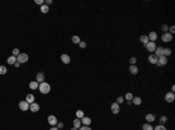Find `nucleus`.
Masks as SVG:
<instances>
[{
	"instance_id": "obj_1",
	"label": "nucleus",
	"mask_w": 175,
	"mask_h": 130,
	"mask_svg": "<svg viewBox=\"0 0 175 130\" xmlns=\"http://www.w3.org/2000/svg\"><path fill=\"white\" fill-rule=\"evenodd\" d=\"M50 89H52L50 85L48 83H46V81L39 84V91H40V93H42V94H48V93L50 92Z\"/></svg>"
},
{
	"instance_id": "obj_2",
	"label": "nucleus",
	"mask_w": 175,
	"mask_h": 130,
	"mask_svg": "<svg viewBox=\"0 0 175 130\" xmlns=\"http://www.w3.org/2000/svg\"><path fill=\"white\" fill-rule=\"evenodd\" d=\"M28 59H29V56L27 55V53H19V56L17 57V60L21 64V63H27L28 62Z\"/></svg>"
},
{
	"instance_id": "obj_3",
	"label": "nucleus",
	"mask_w": 175,
	"mask_h": 130,
	"mask_svg": "<svg viewBox=\"0 0 175 130\" xmlns=\"http://www.w3.org/2000/svg\"><path fill=\"white\" fill-rule=\"evenodd\" d=\"M167 63H168V58L165 57V56H161V57H158V62L155 65H158V66H163V65H166Z\"/></svg>"
},
{
	"instance_id": "obj_4",
	"label": "nucleus",
	"mask_w": 175,
	"mask_h": 130,
	"mask_svg": "<svg viewBox=\"0 0 175 130\" xmlns=\"http://www.w3.org/2000/svg\"><path fill=\"white\" fill-rule=\"evenodd\" d=\"M174 100H175V94H174V93H172V92L166 93V95H165V101H166V102L172 103Z\"/></svg>"
},
{
	"instance_id": "obj_5",
	"label": "nucleus",
	"mask_w": 175,
	"mask_h": 130,
	"mask_svg": "<svg viewBox=\"0 0 175 130\" xmlns=\"http://www.w3.org/2000/svg\"><path fill=\"white\" fill-rule=\"evenodd\" d=\"M19 108H20L22 112H27V110L29 109V103L26 100L20 101V102H19Z\"/></svg>"
},
{
	"instance_id": "obj_6",
	"label": "nucleus",
	"mask_w": 175,
	"mask_h": 130,
	"mask_svg": "<svg viewBox=\"0 0 175 130\" xmlns=\"http://www.w3.org/2000/svg\"><path fill=\"white\" fill-rule=\"evenodd\" d=\"M145 47L149 52H154L157 49V44H155V42H148L147 44H145Z\"/></svg>"
},
{
	"instance_id": "obj_7",
	"label": "nucleus",
	"mask_w": 175,
	"mask_h": 130,
	"mask_svg": "<svg viewBox=\"0 0 175 130\" xmlns=\"http://www.w3.org/2000/svg\"><path fill=\"white\" fill-rule=\"evenodd\" d=\"M29 110L32 113H37L40 110V105L37 103V102H33V103H30L29 105Z\"/></svg>"
},
{
	"instance_id": "obj_8",
	"label": "nucleus",
	"mask_w": 175,
	"mask_h": 130,
	"mask_svg": "<svg viewBox=\"0 0 175 130\" xmlns=\"http://www.w3.org/2000/svg\"><path fill=\"white\" fill-rule=\"evenodd\" d=\"M111 112H112V114H119V112H120V106L117 103V102H113L112 105H111Z\"/></svg>"
},
{
	"instance_id": "obj_9",
	"label": "nucleus",
	"mask_w": 175,
	"mask_h": 130,
	"mask_svg": "<svg viewBox=\"0 0 175 130\" xmlns=\"http://www.w3.org/2000/svg\"><path fill=\"white\" fill-rule=\"evenodd\" d=\"M57 118H56V116L55 115H49L48 116V123L50 124L52 127H55L56 124H57Z\"/></svg>"
},
{
	"instance_id": "obj_10",
	"label": "nucleus",
	"mask_w": 175,
	"mask_h": 130,
	"mask_svg": "<svg viewBox=\"0 0 175 130\" xmlns=\"http://www.w3.org/2000/svg\"><path fill=\"white\" fill-rule=\"evenodd\" d=\"M161 40H162L163 42H170L172 40H173V35L172 34H169V33H163L162 36H161Z\"/></svg>"
},
{
	"instance_id": "obj_11",
	"label": "nucleus",
	"mask_w": 175,
	"mask_h": 130,
	"mask_svg": "<svg viewBox=\"0 0 175 130\" xmlns=\"http://www.w3.org/2000/svg\"><path fill=\"white\" fill-rule=\"evenodd\" d=\"M61 60H62V63L64 64H69L70 63V56L69 55H67V53H63V55H61Z\"/></svg>"
},
{
	"instance_id": "obj_12",
	"label": "nucleus",
	"mask_w": 175,
	"mask_h": 130,
	"mask_svg": "<svg viewBox=\"0 0 175 130\" xmlns=\"http://www.w3.org/2000/svg\"><path fill=\"white\" fill-rule=\"evenodd\" d=\"M147 37H148L149 42H155L158 40V34L155 33V31H151L149 35H147Z\"/></svg>"
},
{
	"instance_id": "obj_13",
	"label": "nucleus",
	"mask_w": 175,
	"mask_h": 130,
	"mask_svg": "<svg viewBox=\"0 0 175 130\" xmlns=\"http://www.w3.org/2000/svg\"><path fill=\"white\" fill-rule=\"evenodd\" d=\"M81 122H82L83 125H90L92 121H91V118L88 117V116H83V117L81 118Z\"/></svg>"
},
{
	"instance_id": "obj_14",
	"label": "nucleus",
	"mask_w": 175,
	"mask_h": 130,
	"mask_svg": "<svg viewBox=\"0 0 175 130\" xmlns=\"http://www.w3.org/2000/svg\"><path fill=\"white\" fill-rule=\"evenodd\" d=\"M131 102H132L133 105H135V106H140V105L142 103V100H141L140 96H133V99H132Z\"/></svg>"
},
{
	"instance_id": "obj_15",
	"label": "nucleus",
	"mask_w": 175,
	"mask_h": 130,
	"mask_svg": "<svg viewBox=\"0 0 175 130\" xmlns=\"http://www.w3.org/2000/svg\"><path fill=\"white\" fill-rule=\"evenodd\" d=\"M145 120L147 121V123H152L155 121V115L154 114H147L145 116Z\"/></svg>"
},
{
	"instance_id": "obj_16",
	"label": "nucleus",
	"mask_w": 175,
	"mask_h": 130,
	"mask_svg": "<svg viewBox=\"0 0 175 130\" xmlns=\"http://www.w3.org/2000/svg\"><path fill=\"white\" fill-rule=\"evenodd\" d=\"M36 81L39 84L44 81V74H43V72H39V73L36 74Z\"/></svg>"
},
{
	"instance_id": "obj_17",
	"label": "nucleus",
	"mask_w": 175,
	"mask_h": 130,
	"mask_svg": "<svg viewBox=\"0 0 175 130\" xmlns=\"http://www.w3.org/2000/svg\"><path fill=\"white\" fill-rule=\"evenodd\" d=\"M154 55L157 56V57H161V56H163V48L161 47H157V49H155V51H154Z\"/></svg>"
},
{
	"instance_id": "obj_18",
	"label": "nucleus",
	"mask_w": 175,
	"mask_h": 130,
	"mask_svg": "<svg viewBox=\"0 0 175 130\" xmlns=\"http://www.w3.org/2000/svg\"><path fill=\"white\" fill-rule=\"evenodd\" d=\"M74 128H76V129H79L82 127V122H81V118H77L76 117L75 120H74Z\"/></svg>"
},
{
	"instance_id": "obj_19",
	"label": "nucleus",
	"mask_w": 175,
	"mask_h": 130,
	"mask_svg": "<svg viewBox=\"0 0 175 130\" xmlns=\"http://www.w3.org/2000/svg\"><path fill=\"white\" fill-rule=\"evenodd\" d=\"M130 72H131V74H137L138 71H139V69H138V66L137 65H130Z\"/></svg>"
},
{
	"instance_id": "obj_20",
	"label": "nucleus",
	"mask_w": 175,
	"mask_h": 130,
	"mask_svg": "<svg viewBox=\"0 0 175 130\" xmlns=\"http://www.w3.org/2000/svg\"><path fill=\"white\" fill-rule=\"evenodd\" d=\"M26 101H27V102H28L29 105H30V103H33V102H35V96L33 94H30V93H29V94H27L26 95Z\"/></svg>"
},
{
	"instance_id": "obj_21",
	"label": "nucleus",
	"mask_w": 175,
	"mask_h": 130,
	"mask_svg": "<svg viewBox=\"0 0 175 130\" xmlns=\"http://www.w3.org/2000/svg\"><path fill=\"white\" fill-rule=\"evenodd\" d=\"M148 62L151 63V64H157V62H158V57L155 56V55H149L148 56Z\"/></svg>"
},
{
	"instance_id": "obj_22",
	"label": "nucleus",
	"mask_w": 175,
	"mask_h": 130,
	"mask_svg": "<svg viewBox=\"0 0 175 130\" xmlns=\"http://www.w3.org/2000/svg\"><path fill=\"white\" fill-rule=\"evenodd\" d=\"M29 88L33 89V91H34V89H37V88H39V83H37L36 80H34V81H30V83H29Z\"/></svg>"
},
{
	"instance_id": "obj_23",
	"label": "nucleus",
	"mask_w": 175,
	"mask_h": 130,
	"mask_svg": "<svg viewBox=\"0 0 175 130\" xmlns=\"http://www.w3.org/2000/svg\"><path fill=\"white\" fill-rule=\"evenodd\" d=\"M139 41L141 42V43H142L144 45H145V44H147V43L149 42V40H148V37H147V35H141V36L139 37Z\"/></svg>"
},
{
	"instance_id": "obj_24",
	"label": "nucleus",
	"mask_w": 175,
	"mask_h": 130,
	"mask_svg": "<svg viewBox=\"0 0 175 130\" xmlns=\"http://www.w3.org/2000/svg\"><path fill=\"white\" fill-rule=\"evenodd\" d=\"M15 62H17V57H15V56H13V55H12V56H9V57L7 58V63H8L9 65H14V63H15Z\"/></svg>"
},
{
	"instance_id": "obj_25",
	"label": "nucleus",
	"mask_w": 175,
	"mask_h": 130,
	"mask_svg": "<svg viewBox=\"0 0 175 130\" xmlns=\"http://www.w3.org/2000/svg\"><path fill=\"white\" fill-rule=\"evenodd\" d=\"M71 41H72V43H75V44H78V43L81 42V38H79V36L74 35L71 37Z\"/></svg>"
},
{
	"instance_id": "obj_26",
	"label": "nucleus",
	"mask_w": 175,
	"mask_h": 130,
	"mask_svg": "<svg viewBox=\"0 0 175 130\" xmlns=\"http://www.w3.org/2000/svg\"><path fill=\"white\" fill-rule=\"evenodd\" d=\"M170 55H172V50H170V49H168V48L163 49V56H165V57L168 58V56H170Z\"/></svg>"
},
{
	"instance_id": "obj_27",
	"label": "nucleus",
	"mask_w": 175,
	"mask_h": 130,
	"mask_svg": "<svg viewBox=\"0 0 175 130\" xmlns=\"http://www.w3.org/2000/svg\"><path fill=\"white\" fill-rule=\"evenodd\" d=\"M142 130H153V125L151 123H145L142 125Z\"/></svg>"
},
{
	"instance_id": "obj_28",
	"label": "nucleus",
	"mask_w": 175,
	"mask_h": 130,
	"mask_svg": "<svg viewBox=\"0 0 175 130\" xmlns=\"http://www.w3.org/2000/svg\"><path fill=\"white\" fill-rule=\"evenodd\" d=\"M40 9H41V12H42V13H48V12H49V7L47 6V5H44V4L41 6Z\"/></svg>"
},
{
	"instance_id": "obj_29",
	"label": "nucleus",
	"mask_w": 175,
	"mask_h": 130,
	"mask_svg": "<svg viewBox=\"0 0 175 130\" xmlns=\"http://www.w3.org/2000/svg\"><path fill=\"white\" fill-rule=\"evenodd\" d=\"M7 73V67L4 65H0V74H6Z\"/></svg>"
},
{
	"instance_id": "obj_30",
	"label": "nucleus",
	"mask_w": 175,
	"mask_h": 130,
	"mask_svg": "<svg viewBox=\"0 0 175 130\" xmlns=\"http://www.w3.org/2000/svg\"><path fill=\"white\" fill-rule=\"evenodd\" d=\"M167 120H168V118H167V116H166V115H162V116L160 117V120H159V121H160V124H162V125H163V124L167 122Z\"/></svg>"
},
{
	"instance_id": "obj_31",
	"label": "nucleus",
	"mask_w": 175,
	"mask_h": 130,
	"mask_svg": "<svg viewBox=\"0 0 175 130\" xmlns=\"http://www.w3.org/2000/svg\"><path fill=\"white\" fill-rule=\"evenodd\" d=\"M124 99H126L127 101H132V99H133V94H132V93H126Z\"/></svg>"
},
{
	"instance_id": "obj_32",
	"label": "nucleus",
	"mask_w": 175,
	"mask_h": 130,
	"mask_svg": "<svg viewBox=\"0 0 175 130\" xmlns=\"http://www.w3.org/2000/svg\"><path fill=\"white\" fill-rule=\"evenodd\" d=\"M83 116H84V112L83 110H77L76 112V117L77 118H82Z\"/></svg>"
},
{
	"instance_id": "obj_33",
	"label": "nucleus",
	"mask_w": 175,
	"mask_h": 130,
	"mask_svg": "<svg viewBox=\"0 0 175 130\" xmlns=\"http://www.w3.org/2000/svg\"><path fill=\"white\" fill-rule=\"evenodd\" d=\"M153 130H167V129H166V127H165V125H162V124H159V125H157L155 128H153Z\"/></svg>"
},
{
	"instance_id": "obj_34",
	"label": "nucleus",
	"mask_w": 175,
	"mask_h": 130,
	"mask_svg": "<svg viewBox=\"0 0 175 130\" xmlns=\"http://www.w3.org/2000/svg\"><path fill=\"white\" fill-rule=\"evenodd\" d=\"M12 53H13V56L18 57V56H19V53H20V51H19V49H18V48H14V49L12 50Z\"/></svg>"
},
{
	"instance_id": "obj_35",
	"label": "nucleus",
	"mask_w": 175,
	"mask_h": 130,
	"mask_svg": "<svg viewBox=\"0 0 175 130\" xmlns=\"http://www.w3.org/2000/svg\"><path fill=\"white\" fill-rule=\"evenodd\" d=\"M124 100H125V99H124V96H118V98H117V100H116V102L118 103V105H120V103H122V102H124Z\"/></svg>"
},
{
	"instance_id": "obj_36",
	"label": "nucleus",
	"mask_w": 175,
	"mask_h": 130,
	"mask_svg": "<svg viewBox=\"0 0 175 130\" xmlns=\"http://www.w3.org/2000/svg\"><path fill=\"white\" fill-rule=\"evenodd\" d=\"M168 33H169V34H172V35L174 34V33H175V26H170V27H169V28H168Z\"/></svg>"
},
{
	"instance_id": "obj_37",
	"label": "nucleus",
	"mask_w": 175,
	"mask_h": 130,
	"mask_svg": "<svg viewBox=\"0 0 175 130\" xmlns=\"http://www.w3.org/2000/svg\"><path fill=\"white\" fill-rule=\"evenodd\" d=\"M135 63H137V58H135V57H131V58H130V64L135 65Z\"/></svg>"
},
{
	"instance_id": "obj_38",
	"label": "nucleus",
	"mask_w": 175,
	"mask_h": 130,
	"mask_svg": "<svg viewBox=\"0 0 175 130\" xmlns=\"http://www.w3.org/2000/svg\"><path fill=\"white\" fill-rule=\"evenodd\" d=\"M168 26L167 24H162V27H161V29L163 30V33H168Z\"/></svg>"
},
{
	"instance_id": "obj_39",
	"label": "nucleus",
	"mask_w": 175,
	"mask_h": 130,
	"mask_svg": "<svg viewBox=\"0 0 175 130\" xmlns=\"http://www.w3.org/2000/svg\"><path fill=\"white\" fill-rule=\"evenodd\" d=\"M78 130H92V129H91L89 125H82V127H81V128H79Z\"/></svg>"
},
{
	"instance_id": "obj_40",
	"label": "nucleus",
	"mask_w": 175,
	"mask_h": 130,
	"mask_svg": "<svg viewBox=\"0 0 175 130\" xmlns=\"http://www.w3.org/2000/svg\"><path fill=\"white\" fill-rule=\"evenodd\" d=\"M78 44H79V47H81L82 49H84V48H87V43H85V42L81 41V42H79V43H78Z\"/></svg>"
},
{
	"instance_id": "obj_41",
	"label": "nucleus",
	"mask_w": 175,
	"mask_h": 130,
	"mask_svg": "<svg viewBox=\"0 0 175 130\" xmlns=\"http://www.w3.org/2000/svg\"><path fill=\"white\" fill-rule=\"evenodd\" d=\"M35 4H36V5H41V6H42V5L44 4V1H43V0H35Z\"/></svg>"
},
{
	"instance_id": "obj_42",
	"label": "nucleus",
	"mask_w": 175,
	"mask_h": 130,
	"mask_svg": "<svg viewBox=\"0 0 175 130\" xmlns=\"http://www.w3.org/2000/svg\"><path fill=\"white\" fill-rule=\"evenodd\" d=\"M56 128H57V129H62V128H63V123H62V122H57Z\"/></svg>"
},
{
	"instance_id": "obj_43",
	"label": "nucleus",
	"mask_w": 175,
	"mask_h": 130,
	"mask_svg": "<svg viewBox=\"0 0 175 130\" xmlns=\"http://www.w3.org/2000/svg\"><path fill=\"white\" fill-rule=\"evenodd\" d=\"M52 2V0H47V1H44V5H47V6H48V5H50Z\"/></svg>"
},
{
	"instance_id": "obj_44",
	"label": "nucleus",
	"mask_w": 175,
	"mask_h": 130,
	"mask_svg": "<svg viewBox=\"0 0 175 130\" xmlns=\"http://www.w3.org/2000/svg\"><path fill=\"white\" fill-rule=\"evenodd\" d=\"M14 66H15V67H19V66H20V63H19V62H15V63H14Z\"/></svg>"
},
{
	"instance_id": "obj_45",
	"label": "nucleus",
	"mask_w": 175,
	"mask_h": 130,
	"mask_svg": "<svg viewBox=\"0 0 175 130\" xmlns=\"http://www.w3.org/2000/svg\"><path fill=\"white\" fill-rule=\"evenodd\" d=\"M175 92V86H172V93H174Z\"/></svg>"
},
{
	"instance_id": "obj_46",
	"label": "nucleus",
	"mask_w": 175,
	"mask_h": 130,
	"mask_svg": "<svg viewBox=\"0 0 175 130\" xmlns=\"http://www.w3.org/2000/svg\"><path fill=\"white\" fill-rule=\"evenodd\" d=\"M50 130H60V129H57L56 127H52V128H50Z\"/></svg>"
},
{
	"instance_id": "obj_47",
	"label": "nucleus",
	"mask_w": 175,
	"mask_h": 130,
	"mask_svg": "<svg viewBox=\"0 0 175 130\" xmlns=\"http://www.w3.org/2000/svg\"><path fill=\"white\" fill-rule=\"evenodd\" d=\"M70 130H78V129H76V128H71Z\"/></svg>"
}]
</instances>
